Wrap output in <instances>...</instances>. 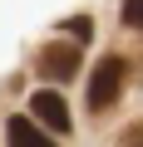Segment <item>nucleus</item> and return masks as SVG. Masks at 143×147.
<instances>
[{
    "instance_id": "nucleus-1",
    "label": "nucleus",
    "mask_w": 143,
    "mask_h": 147,
    "mask_svg": "<svg viewBox=\"0 0 143 147\" xmlns=\"http://www.w3.org/2000/svg\"><path fill=\"white\" fill-rule=\"evenodd\" d=\"M123 79H128V59H123V54H104V59L94 64V74H89V88H84L89 108H94V113L114 108L118 93H123Z\"/></svg>"
},
{
    "instance_id": "nucleus-2",
    "label": "nucleus",
    "mask_w": 143,
    "mask_h": 147,
    "mask_svg": "<svg viewBox=\"0 0 143 147\" xmlns=\"http://www.w3.org/2000/svg\"><path fill=\"white\" fill-rule=\"evenodd\" d=\"M35 69L44 74V79H54V84H69V79L79 74V44H74V39H54V44H44L40 59H35Z\"/></svg>"
},
{
    "instance_id": "nucleus-3",
    "label": "nucleus",
    "mask_w": 143,
    "mask_h": 147,
    "mask_svg": "<svg viewBox=\"0 0 143 147\" xmlns=\"http://www.w3.org/2000/svg\"><path fill=\"white\" fill-rule=\"evenodd\" d=\"M30 113H35L49 132H69V108H64V98H59L54 88H35V93H30Z\"/></svg>"
},
{
    "instance_id": "nucleus-4",
    "label": "nucleus",
    "mask_w": 143,
    "mask_h": 147,
    "mask_svg": "<svg viewBox=\"0 0 143 147\" xmlns=\"http://www.w3.org/2000/svg\"><path fill=\"white\" fill-rule=\"evenodd\" d=\"M5 137H10V147H54L44 137V127H35V118H10L5 123Z\"/></svg>"
},
{
    "instance_id": "nucleus-5",
    "label": "nucleus",
    "mask_w": 143,
    "mask_h": 147,
    "mask_svg": "<svg viewBox=\"0 0 143 147\" xmlns=\"http://www.w3.org/2000/svg\"><path fill=\"white\" fill-rule=\"evenodd\" d=\"M64 30L74 34V44H89V39H94V20H89V15H74V20H64Z\"/></svg>"
},
{
    "instance_id": "nucleus-6",
    "label": "nucleus",
    "mask_w": 143,
    "mask_h": 147,
    "mask_svg": "<svg viewBox=\"0 0 143 147\" xmlns=\"http://www.w3.org/2000/svg\"><path fill=\"white\" fill-rule=\"evenodd\" d=\"M123 25L128 30H143V0H123Z\"/></svg>"
},
{
    "instance_id": "nucleus-7",
    "label": "nucleus",
    "mask_w": 143,
    "mask_h": 147,
    "mask_svg": "<svg viewBox=\"0 0 143 147\" xmlns=\"http://www.w3.org/2000/svg\"><path fill=\"white\" fill-rule=\"evenodd\" d=\"M123 147H143V118L123 127Z\"/></svg>"
}]
</instances>
